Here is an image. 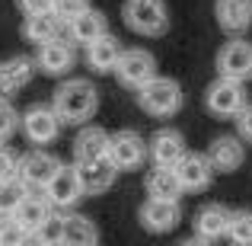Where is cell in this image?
<instances>
[{
  "label": "cell",
  "instance_id": "cell-29",
  "mask_svg": "<svg viewBox=\"0 0 252 246\" xmlns=\"http://www.w3.org/2000/svg\"><path fill=\"white\" fill-rule=\"evenodd\" d=\"M227 237L240 246H252V211H233Z\"/></svg>",
  "mask_w": 252,
  "mask_h": 246
},
{
  "label": "cell",
  "instance_id": "cell-25",
  "mask_svg": "<svg viewBox=\"0 0 252 246\" xmlns=\"http://www.w3.org/2000/svg\"><path fill=\"white\" fill-rule=\"evenodd\" d=\"M144 189H147V195L150 198H182V182H179V176H176V170L172 166H160V163H154V170L147 173V179H144Z\"/></svg>",
  "mask_w": 252,
  "mask_h": 246
},
{
  "label": "cell",
  "instance_id": "cell-7",
  "mask_svg": "<svg viewBox=\"0 0 252 246\" xmlns=\"http://www.w3.org/2000/svg\"><path fill=\"white\" fill-rule=\"evenodd\" d=\"M109 157L115 160V166L122 173H131V170H137V166H144V160L150 157V147L137 131L122 128L109 138Z\"/></svg>",
  "mask_w": 252,
  "mask_h": 246
},
{
  "label": "cell",
  "instance_id": "cell-14",
  "mask_svg": "<svg viewBox=\"0 0 252 246\" xmlns=\"http://www.w3.org/2000/svg\"><path fill=\"white\" fill-rule=\"evenodd\" d=\"M172 170H176V176H179V182H182L185 192H201V189H208V185L214 182V173H217L208 154H191V150L176 166H172Z\"/></svg>",
  "mask_w": 252,
  "mask_h": 246
},
{
  "label": "cell",
  "instance_id": "cell-2",
  "mask_svg": "<svg viewBox=\"0 0 252 246\" xmlns=\"http://www.w3.org/2000/svg\"><path fill=\"white\" fill-rule=\"evenodd\" d=\"M134 96H137V105L154 118H169L182 109V86L172 77H160V74L150 77L144 86L134 90Z\"/></svg>",
  "mask_w": 252,
  "mask_h": 246
},
{
  "label": "cell",
  "instance_id": "cell-5",
  "mask_svg": "<svg viewBox=\"0 0 252 246\" xmlns=\"http://www.w3.org/2000/svg\"><path fill=\"white\" fill-rule=\"evenodd\" d=\"M204 105L217 118H236V112L246 105V83L230 80V77H217L204 93Z\"/></svg>",
  "mask_w": 252,
  "mask_h": 246
},
{
  "label": "cell",
  "instance_id": "cell-3",
  "mask_svg": "<svg viewBox=\"0 0 252 246\" xmlns=\"http://www.w3.org/2000/svg\"><path fill=\"white\" fill-rule=\"evenodd\" d=\"M122 16L125 26L137 35H163L169 29V10H166V0H125L122 6Z\"/></svg>",
  "mask_w": 252,
  "mask_h": 246
},
{
  "label": "cell",
  "instance_id": "cell-1",
  "mask_svg": "<svg viewBox=\"0 0 252 246\" xmlns=\"http://www.w3.org/2000/svg\"><path fill=\"white\" fill-rule=\"evenodd\" d=\"M51 105L58 109L64 125H86L99 109V90L90 80H64L55 90V99Z\"/></svg>",
  "mask_w": 252,
  "mask_h": 246
},
{
  "label": "cell",
  "instance_id": "cell-27",
  "mask_svg": "<svg viewBox=\"0 0 252 246\" xmlns=\"http://www.w3.org/2000/svg\"><path fill=\"white\" fill-rule=\"evenodd\" d=\"M26 195H29V185H26L19 176L0 179V217H13L16 214V208L26 202Z\"/></svg>",
  "mask_w": 252,
  "mask_h": 246
},
{
  "label": "cell",
  "instance_id": "cell-11",
  "mask_svg": "<svg viewBox=\"0 0 252 246\" xmlns=\"http://www.w3.org/2000/svg\"><path fill=\"white\" fill-rule=\"evenodd\" d=\"M179 217H182V208H179L176 198H150L147 195V202L137 211V221H141V227L147 234H169L179 224Z\"/></svg>",
  "mask_w": 252,
  "mask_h": 246
},
{
  "label": "cell",
  "instance_id": "cell-21",
  "mask_svg": "<svg viewBox=\"0 0 252 246\" xmlns=\"http://www.w3.org/2000/svg\"><path fill=\"white\" fill-rule=\"evenodd\" d=\"M217 26L230 35H240L252 26V0H217L214 3Z\"/></svg>",
  "mask_w": 252,
  "mask_h": 246
},
{
  "label": "cell",
  "instance_id": "cell-32",
  "mask_svg": "<svg viewBox=\"0 0 252 246\" xmlns=\"http://www.w3.org/2000/svg\"><path fill=\"white\" fill-rule=\"evenodd\" d=\"M86 6H90V0H55V13L61 16L64 26H67L70 19L77 16V13H83Z\"/></svg>",
  "mask_w": 252,
  "mask_h": 246
},
{
  "label": "cell",
  "instance_id": "cell-15",
  "mask_svg": "<svg viewBox=\"0 0 252 246\" xmlns=\"http://www.w3.org/2000/svg\"><path fill=\"white\" fill-rule=\"evenodd\" d=\"M230 221H233V211L227 205H204L195 217V240L201 243H214L220 237H227Z\"/></svg>",
  "mask_w": 252,
  "mask_h": 246
},
{
  "label": "cell",
  "instance_id": "cell-31",
  "mask_svg": "<svg viewBox=\"0 0 252 246\" xmlns=\"http://www.w3.org/2000/svg\"><path fill=\"white\" fill-rule=\"evenodd\" d=\"M19 118H23V115H19L10 103H3V96H0V144L13 138V131L19 128Z\"/></svg>",
  "mask_w": 252,
  "mask_h": 246
},
{
  "label": "cell",
  "instance_id": "cell-17",
  "mask_svg": "<svg viewBox=\"0 0 252 246\" xmlns=\"http://www.w3.org/2000/svg\"><path fill=\"white\" fill-rule=\"evenodd\" d=\"M109 32V19L102 16V13L96 10V6H86L83 13H77L74 19L67 23V35L74 45H80V48H86L90 42H96L99 35H105Z\"/></svg>",
  "mask_w": 252,
  "mask_h": 246
},
{
  "label": "cell",
  "instance_id": "cell-26",
  "mask_svg": "<svg viewBox=\"0 0 252 246\" xmlns=\"http://www.w3.org/2000/svg\"><path fill=\"white\" fill-rule=\"evenodd\" d=\"M64 243L67 246H93V243H99V227L83 214H64Z\"/></svg>",
  "mask_w": 252,
  "mask_h": 246
},
{
  "label": "cell",
  "instance_id": "cell-35",
  "mask_svg": "<svg viewBox=\"0 0 252 246\" xmlns=\"http://www.w3.org/2000/svg\"><path fill=\"white\" fill-rule=\"evenodd\" d=\"M19 13L29 16V13H45V10H55V0H16Z\"/></svg>",
  "mask_w": 252,
  "mask_h": 246
},
{
  "label": "cell",
  "instance_id": "cell-28",
  "mask_svg": "<svg viewBox=\"0 0 252 246\" xmlns=\"http://www.w3.org/2000/svg\"><path fill=\"white\" fill-rule=\"evenodd\" d=\"M32 240L42 243V246H58V243H64V214H55V211H51V217L35 230V234H32Z\"/></svg>",
  "mask_w": 252,
  "mask_h": 246
},
{
  "label": "cell",
  "instance_id": "cell-6",
  "mask_svg": "<svg viewBox=\"0 0 252 246\" xmlns=\"http://www.w3.org/2000/svg\"><path fill=\"white\" fill-rule=\"evenodd\" d=\"M19 128H23L26 141H32V144H51V141H58L64 122H61V115H58L55 105H32V109L23 112Z\"/></svg>",
  "mask_w": 252,
  "mask_h": 246
},
{
  "label": "cell",
  "instance_id": "cell-20",
  "mask_svg": "<svg viewBox=\"0 0 252 246\" xmlns=\"http://www.w3.org/2000/svg\"><path fill=\"white\" fill-rule=\"evenodd\" d=\"M109 131L99 128V125H80V131H77L74 144H70V154H74V163L80 160H93V157H102L109 154Z\"/></svg>",
  "mask_w": 252,
  "mask_h": 246
},
{
  "label": "cell",
  "instance_id": "cell-4",
  "mask_svg": "<svg viewBox=\"0 0 252 246\" xmlns=\"http://www.w3.org/2000/svg\"><path fill=\"white\" fill-rule=\"evenodd\" d=\"M112 74H115V80L122 83L125 90H137V86H144L150 77H157V58H154V51H147V48H125Z\"/></svg>",
  "mask_w": 252,
  "mask_h": 246
},
{
  "label": "cell",
  "instance_id": "cell-23",
  "mask_svg": "<svg viewBox=\"0 0 252 246\" xmlns=\"http://www.w3.org/2000/svg\"><path fill=\"white\" fill-rule=\"evenodd\" d=\"M61 29H64V23H61V16H58L55 10L23 16V38L32 42V45H45V42H51V38H58Z\"/></svg>",
  "mask_w": 252,
  "mask_h": 246
},
{
  "label": "cell",
  "instance_id": "cell-33",
  "mask_svg": "<svg viewBox=\"0 0 252 246\" xmlns=\"http://www.w3.org/2000/svg\"><path fill=\"white\" fill-rule=\"evenodd\" d=\"M236 135L246 144H252V103H246L240 112H236Z\"/></svg>",
  "mask_w": 252,
  "mask_h": 246
},
{
  "label": "cell",
  "instance_id": "cell-9",
  "mask_svg": "<svg viewBox=\"0 0 252 246\" xmlns=\"http://www.w3.org/2000/svg\"><path fill=\"white\" fill-rule=\"evenodd\" d=\"M217 77H230V80L249 83L252 80V42L246 38H233L217 51Z\"/></svg>",
  "mask_w": 252,
  "mask_h": 246
},
{
  "label": "cell",
  "instance_id": "cell-8",
  "mask_svg": "<svg viewBox=\"0 0 252 246\" xmlns=\"http://www.w3.org/2000/svg\"><path fill=\"white\" fill-rule=\"evenodd\" d=\"M45 198H48L51 205H55V211H70L80 198H86V189L80 182V173H77V166H64L51 176V182L45 185Z\"/></svg>",
  "mask_w": 252,
  "mask_h": 246
},
{
  "label": "cell",
  "instance_id": "cell-12",
  "mask_svg": "<svg viewBox=\"0 0 252 246\" xmlns=\"http://www.w3.org/2000/svg\"><path fill=\"white\" fill-rule=\"evenodd\" d=\"M74 166H77V173H80V182H83L86 195H102V192H109L112 185H115L118 173H122L109 154L93 157V160H80Z\"/></svg>",
  "mask_w": 252,
  "mask_h": 246
},
{
  "label": "cell",
  "instance_id": "cell-34",
  "mask_svg": "<svg viewBox=\"0 0 252 246\" xmlns=\"http://www.w3.org/2000/svg\"><path fill=\"white\" fill-rule=\"evenodd\" d=\"M16 166H19V157L13 154L10 147H3V144H0V179L16 176Z\"/></svg>",
  "mask_w": 252,
  "mask_h": 246
},
{
  "label": "cell",
  "instance_id": "cell-10",
  "mask_svg": "<svg viewBox=\"0 0 252 246\" xmlns=\"http://www.w3.org/2000/svg\"><path fill=\"white\" fill-rule=\"evenodd\" d=\"M61 170V160H58L55 154H48V150H29V154L19 157V166H16V176L23 179L26 185H29L32 192H42L45 185L51 182V176Z\"/></svg>",
  "mask_w": 252,
  "mask_h": 246
},
{
  "label": "cell",
  "instance_id": "cell-16",
  "mask_svg": "<svg viewBox=\"0 0 252 246\" xmlns=\"http://www.w3.org/2000/svg\"><path fill=\"white\" fill-rule=\"evenodd\" d=\"M147 147H150V160L160 163V166H176L185 154H189L182 131H176V128H160V131H154V138L147 141Z\"/></svg>",
  "mask_w": 252,
  "mask_h": 246
},
{
  "label": "cell",
  "instance_id": "cell-19",
  "mask_svg": "<svg viewBox=\"0 0 252 246\" xmlns=\"http://www.w3.org/2000/svg\"><path fill=\"white\" fill-rule=\"evenodd\" d=\"M211 163H214L217 173H236L243 166V160H246V144H243L240 135H220L214 144H211L208 150Z\"/></svg>",
  "mask_w": 252,
  "mask_h": 246
},
{
  "label": "cell",
  "instance_id": "cell-24",
  "mask_svg": "<svg viewBox=\"0 0 252 246\" xmlns=\"http://www.w3.org/2000/svg\"><path fill=\"white\" fill-rule=\"evenodd\" d=\"M51 211H55V205L45 198V192H32V189H29L26 202L16 208V214H13V217H16V221L23 224L26 230H29V237H32V234H35V230L51 217Z\"/></svg>",
  "mask_w": 252,
  "mask_h": 246
},
{
  "label": "cell",
  "instance_id": "cell-13",
  "mask_svg": "<svg viewBox=\"0 0 252 246\" xmlns=\"http://www.w3.org/2000/svg\"><path fill=\"white\" fill-rule=\"evenodd\" d=\"M74 61H77L74 42H67V38H61V35L51 38V42H45V45H38L35 64H38V70L48 74V77H64L70 68H74Z\"/></svg>",
  "mask_w": 252,
  "mask_h": 246
},
{
  "label": "cell",
  "instance_id": "cell-22",
  "mask_svg": "<svg viewBox=\"0 0 252 246\" xmlns=\"http://www.w3.org/2000/svg\"><path fill=\"white\" fill-rule=\"evenodd\" d=\"M122 51H125V45L118 42L115 35H99L96 42H90L86 45V64H90L96 74H112L115 70V64H118V58H122Z\"/></svg>",
  "mask_w": 252,
  "mask_h": 246
},
{
  "label": "cell",
  "instance_id": "cell-18",
  "mask_svg": "<svg viewBox=\"0 0 252 246\" xmlns=\"http://www.w3.org/2000/svg\"><path fill=\"white\" fill-rule=\"evenodd\" d=\"M38 64L35 58H6V61H0V96H13V93H19L26 83L35 77Z\"/></svg>",
  "mask_w": 252,
  "mask_h": 246
},
{
  "label": "cell",
  "instance_id": "cell-30",
  "mask_svg": "<svg viewBox=\"0 0 252 246\" xmlns=\"http://www.w3.org/2000/svg\"><path fill=\"white\" fill-rule=\"evenodd\" d=\"M26 240H32V237L16 217H0V246H19Z\"/></svg>",
  "mask_w": 252,
  "mask_h": 246
}]
</instances>
